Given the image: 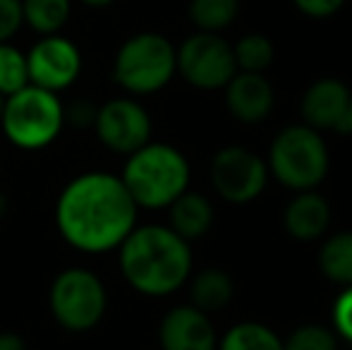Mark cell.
Here are the masks:
<instances>
[{
  "label": "cell",
  "mask_w": 352,
  "mask_h": 350,
  "mask_svg": "<svg viewBox=\"0 0 352 350\" xmlns=\"http://www.w3.org/2000/svg\"><path fill=\"white\" fill-rule=\"evenodd\" d=\"M137 209L122 177L84 173L58 197L56 223L60 235L82 252H111L137 226Z\"/></svg>",
  "instance_id": "obj_1"
},
{
  "label": "cell",
  "mask_w": 352,
  "mask_h": 350,
  "mask_svg": "<svg viewBox=\"0 0 352 350\" xmlns=\"http://www.w3.org/2000/svg\"><path fill=\"white\" fill-rule=\"evenodd\" d=\"M120 271L144 295H170L192 276L190 243L168 226H135L120 243Z\"/></svg>",
  "instance_id": "obj_2"
},
{
  "label": "cell",
  "mask_w": 352,
  "mask_h": 350,
  "mask_svg": "<svg viewBox=\"0 0 352 350\" xmlns=\"http://www.w3.org/2000/svg\"><path fill=\"white\" fill-rule=\"evenodd\" d=\"M120 177L137 206L166 209L190 187V164L175 146L148 142L132 151Z\"/></svg>",
  "instance_id": "obj_3"
},
{
  "label": "cell",
  "mask_w": 352,
  "mask_h": 350,
  "mask_svg": "<svg viewBox=\"0 0 352 350\" xmlns=\"http://www.w3.org/2000/svg\"><path fill=\"white\" fill-rule=\"evenodd\" d=\"M269 175L292 192L316 190L331 168V151L319 130L305 125H287L274 137L266 156Z\"/></svg>",
  "instance_id": "obj_4"
},
{
  "label": "cell",
  "mask_w": 352,
  "mask_h": 350,
  "mask_svg": "<svg viewBox=\"0 0 352 350\" xmlns=\"http://www.w3.org/2000/svg\"><path fill=\"white\" fill-rule=\"evenodd\" d=\"M65 108L58 101V94L48 89L27 85L19 91L5 96L3 125L8 140L19 149H43L63 130Z\"/></svg>",
  "instance_id": "obj_5"
},
{
  "label": "cell",
  "mask_w": 352,
  "mask_h": 350,
  "mask_svg": "<svg viewBox=\"0 0 352 350\" xmlns=\"http://www.w3.org/2000/svg\"><path fill=\"white\" fill-rule=\"evenodd\" d=\"M177 72L175 46L166 36L144 32L127 39L113 65V77L130 94L161 91Z\"/></svg>",
  "instance_id": "obj_6"
},
{
  "label": "cell",
  "mask_w": 352,
  "mask_h": 350,
  "mask_svg": "<svg viewBox=\"0 0 352 350\" xmlns=\"http://www.w3.org/2000/svg\"><path fill=\"white\" fill-rule=\"evenodd\" d=\"M51 312L67 331H89L106 312V288L89 269H65L51 285Z\"/></svg>",
  "instance_id": "obj_7"
},
{
  "label": "cell",
  "mask_w": 352,
  "mask_h": 350,
  "mask_svg": "<svg viewBox=\"0 0 352 350\" xmlns=\"http://www.w3.org/2000/svg\"><path fill=\"white\" fill-rule=\"evenodd\" d=\"M175 61L177 72L201 91L226 89L237 72L232 46L223 36L211 32H197L185 39L175 51Z\"/></svg>",
  "instance_id": "obj_8"
},
{
  "label": "cell",
  "mask_w": 352,
  "mask_h": 350,
  "mask_svg": "<svg viewBox=\"0 0 352 350\" xmlns=\"http://www.w3.org/2000/svg\"><path fill=\"white\" fill-rule=\"evenodd\" d=\"M269 177L266 159L247 146H223L211 161L213 190L228 204H252L259 199Z\"/></svg>",
  "instance_id": "obj_9"
},
{
  "label": "cell",
  "mask_w": 352,
  "mask_h": 350,
  "mask_svg": "<svg viewBox=\"0 0 352 350\" xmlns=\"http://www.w3.org/2000/svg\"><path fill=\"white\" fill-rule=\"evenodd\" d=\"M94 127L98 140L118 154H132L151 140V118L146 108L132 98H111L96 108Z\"/></svg>",
  "instance_id": "obj_10"
},
{
  "label": "cell",
  "mask_w": 352,
  "mask_h": 350,
  "mask_svg": "<svg viewBox=\"0 0 352 350\" xmlns=\"http://www.w3.org/2000/svg\"><path fill=\"white\" fill-rule=\"evenodd\" d=\"M27 70L29 85L58 94L74 85V80L82 72V56L70 39L48 34V36H41V41L34 43V48L27 53Z\"/></svg>",
  "instance_id": "obj_11"
},
{
  "label": "cell",
  "mask_w": 352,
  "mask_h": 350,
  "mask_svg": "<svg viewBox=\"0 0 352 350\" xmlns=\"http://www.w3.org/2000/svg\"><path fill=\"white\" fill-rule=\"evenodd\" d=\"M305 125L324 132H340L352 135V113H350V89L340 80L324 77L305 91L300 103Z\"/></svg>",
  "instance_id": "obj_12"
},
{
  "label": "cell",
  "mask_w": 352,
  "mask_h": 350,
  "mask_svg": "<svg viewBox=\"0 0 352 350\" xmlns=\"http://www.w3.org/2000/svg\"><path fill=\"white\" fill-rule=\"evenodd\" d=\"M163 350H216L218 333L211 317L195 305L173 307L158 327Z\"/></svg>",
  "instance_id": "obj_13"
},
{
  "label": "cell",
  "mask_w": 352,
  "mask_h": 350,
  "mask_svg": "<svg viewBox=\"0 0 352 350\" xmlns=\"http://www.w3.org/2000/svg\"><path fill=\"white\" fill-rule=\"evenodd\" d=\"M276 94L271 82L261 72H240L226 85V106L235 120L245 125H256L266 120L274 111Z\"/></svg>",
  "instance_id": "obj_14"
},
{
  "label": "cell",
  "mask_w": 352,
  "mask_h": 350,
  "mask_svg": "<svg viewBox=\"0 0 352 350\" xmlns=\"http://www.w3.org/2000/svg\"><path fill=\"white\" fill-rule=\"evenodd\" d=\"M331 216L333 211L329 199L316 190H305L287 201L283 211V226H285V233L297 243H314L326 235Z\"/></svg>",
  "instance_id": "obj_15"
},
{
  "label": "cell",
  "mask_w": 352,
  "mask_h": 350,
  "mask_svg": "<svg viewBox=\"0 0 352 350\" xmlns=\"http://www.w3.org/2000/svg\"><path fill=\"white\" fill-rule=\"evenodd\" d=\"M168 209H170V226L168 228H173L187 243L204 238L213 226V206L199 192L185 190Z\"/></svg>",
  "instance_id": "obj_16"
},
{
  "label": "cell",
  "mask_w": 352,
  "mask_h": 350,
  "mask_svg": "<svg viewBox=\"0 0 352 350\" xmlns=\"http://www.w3.org/2000/svg\"><path fill=\"white\" fill-rule=\"evenodd\" d=\"M232 295H235V283H232L230 274L216 269V266L201 269L190 281V305H195L206 314L228 307Z\"/></svg>",
  "instance_id": "obj_17"
},
{
  "label": "cell",
  "mask_w": 352,
  "mask_h": 350,
  "mask_svg": "<svg viewBox=\"0 0 352 350\" xmlns=\"http://www.w3.org/2000/svg\"><path fill=\"white\" fill-rule=\"evenodd\" d=\"M319 269L331 283L352 285V230H340L321 243Z\"/></svg>",
  "instance_id": "obj_18"
},
{
  "label": "cell",
  "mask_w": 352,
  "mask_h": 350,
  "mask_svg": "<svg viewBox=\"0 0 352 350\" xmlns=\"http://www.w3.org/2000/svg\"><path fill=\"white\" fill-rule=\"evenodd\" d=\"M216 350H283V338L261 322H240L223 333Z\"/></svg>",
  "instance_id": "obj_19"
},
{
  "label": "cell",
  "mask_w": 352,
  "mask_h": 350,
  "mask_svg": "<svg viewBox=\"0 0 352 350\" xmlns=\"http://www.w3.org/2000/svg\"><path fill=\"white\" fill-rule=\"evenodd\" d=\"M70 0H22L24 22L41 36L60 32L70 19Z\"/></svg>",
  "instance_id": "obj_20"
},
{
  "label": "cell",
  "mask_w": 352,
  "mask_h": 350,
  "mask_svg": "<svg viewBox=\"0 0 352 350\" xmlns=\"http://www.w3.org/2000/svg\"><path fill=\"white\" fill-rule=\"evenodd\" d=\"M237 10H240L237 0H192L190 17L199 27V32L218 34L235 22Z\"/></svg>",
  "instance_id": "obj_21"
},
{
  "label": "cell",
  "mask_w": 352,
  "mask_h": 350,
  "mask_svg": "<svg viewBox=\"0 0 352 350\" xmlns=\"http://www.w3.org/2000/svg\"><path fill=\"white\" fill-rule=\"evenodd\" d=\"M232 56L240 72H264L274 63L276 48L264 34H247L232 46Z\"/></svg>",
  "instance_id": "obj_22"
},
{
  "label": "cell",
  "mask_w": 352,
  "mask_h": 350,
  "mask_svg": "<svg viewBox=\"0 0 352 350\" xmlns=\"http://www.w3.org/2000/svg\"><path fill=\"white\" fill-rule=\"evenodd\" d=\"M29 85V70H27V56L19 48L10 46L8 41L0 43V94L19 91Z\"/></svg>",
  "instance_id": "obj_23"
},
{
  "label": "cell",
  "mask_w": 352,
  "mask_h": 350,
  "mask_svg": "<svg viewBox=\"0 0 352 350\" xmlns=\"http://www.w3.org/2000/svg\"><path fill=\"white\" fill-rule=\"evenodd\" d=\"M283 350H338V338L329 327L302 324L283 341Z\"/></svg>",
  "instance_id": "obj_24"
},
{
  "label": "cell",
  "mask_w": 352,
  "mask_h": 350,
  "mask_svg": "<svg viewBox=\"0 0 352 350\" xmlns=\"http://www.w3.org/2000/svg\"><path fill=\"white\" fill-rule=\"evenodd\" d=\"M333 331L352 343V285L343 288L333 303Z\"/></svg>",
  "instance_id": "obj_25"
},
{
  "label": "cell",
  "mask_w": 352,
  "mask_h": 350,
  "mask_svg": "<svg viewBox=\"0 0 352 350\" xmlns=\"http://www.w3.org/2000/svg\"><path fill=\"white\" fill-rule=\"evenodd\" d=\"M24 22L22 0H0V43L10 41Z\"/></svg>",
  "instance_id": "obj_26"
},
{
  "label": "cell",
  "mask_w": 352,
  "mask_h": 350,
  "mask_svg": "<svg viewBox=\"0 0 352 350\" xmlns=\"http://www.w3.org/2000/svg\"><path fill=\"white\" fill-rule=\"evenodd\" d=\"M292 3H295V8L300 10L302 14H307V17L324 19L338 12L345 5V0H292Z\"/></svg>",
  "instance_id": "obj_27"
},
{
  "label": "cell",
  "mask_w": 352,
  "mask_h": 350,
  "mask_svg": "<svg viewBox=\"0 0 352 350\" xmlns=\"http://www.w3.org/2000/svg\"><path fill=\"white\" fill-rule=\"evenodd\" d=\"M65 118L72 122V125L87 127L96 120V108H94L89 101H74L70 106V111H65Z\"/></svg>",
  "instance_id": "obj_28"
},
{
  "label": "cell",
  "mask_w": 352,
  "mask_h": 350,
  "mask_svg": "<svg viewBox=\"0 0 352 350\" xmlns=\"http://www.w3.org/2000/svg\"><path fill=\"white\" fill-rule=\"evenodd\" d=\"M0 350H27V343L19 333L0 331Z\"/></svg>",
  "instance_id": "obj_29"
},
{
  "label": "cell",
  "mask_w": 352,
  "mask_h": 350,
  "mask_svg": "<svg viewBox=\"0 0 352 350\" xmlns=\"http://www.w3.org/2000/svg\"><path fill=\"white\" fill-rule=\"evenodd\" d=\"M84 5H89V8H106V5L116 3V0H82Z\"/></svg>",
  "instance_id": "obj_30"
},
{
  "label": "cell",
  "mask_w": 352,
  "mask_h": 350,
  "mask_svg": "<svg viewBox=\"0 0 352 350\" xmlns=\"http://www.w3.org/2000/svg\"><path fill=\"white\" fill-rule=\"evenodd\" d=\"M5 211H8V197L0 192V219L5 216Z\"/></svg>",
  "instance_id": "obj_31"
},
{
  "label": "cell",
  "mask_w": 352,
  "mask_h": 350,
  "mask_svg": "<svg viewBox=\"0 0 352 350\" xmlns=\"http://www.w3.org/2000/svg\"><path fill=\"white\" fill-rule=\"evenodd\" d=\"M3 108H5V96L0 94V120H3Z\"/></svg>",
  "instance_id": "obj_32"
},
{
  "label": "cell",
  "mask_w": 352,
  "mask_h": 350,
  "mask_svg": "<svg viewBox=\"0 0 352 350\" xmlns=\"http://www.w3.org/2000/svg\"><path fill=\"white\" fill-rule=\"evenodd\" d=\"M350 113H352V89H350Z\"/></svg>",
  "instance_id": "obj_33"
}]
</instances>
